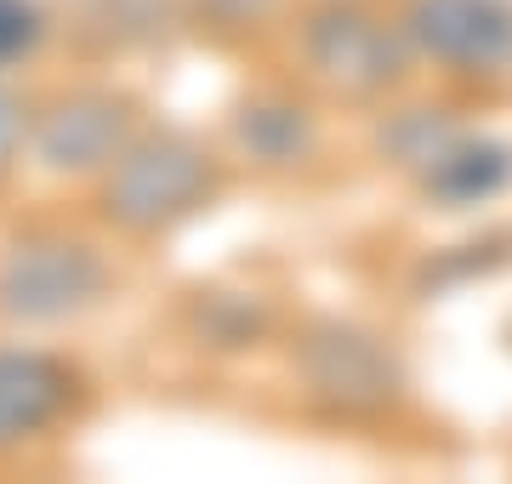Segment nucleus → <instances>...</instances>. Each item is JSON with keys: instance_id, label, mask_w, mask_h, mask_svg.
<instances>
[{"instance_id": "1", "label": "nucleus", "mask_w": 512, "mask_h": 484, "mask_svg": "<svg viewBox=\"0 0 512 484\" xmlns=\"http://www.w3.org/2000/svg\"><path fill=\"white\" fill-rule=\"evenodd\" d=\"M217 194V160L183 131L131 137L103 177V217L126 234H165Z\"/></svg>"}, {"instance_id": "2", "label": "nucleus", "mask_w": 512, "mask_h": 484, "mask_svg": "<svg viewBox=\"0 0 512 484\" xmlns=\"http://www.w3.org/2000/svg\"><path fill=\"white\" fill-rule=\"evenodd\" d=\"M103 285H109V268L92 245L35 234V240H18L0 262V314L23 325H57L86 314L103 297Z\"/></svg>"}, {"instance_id": "3", "label": "nucleus", "mask_w": 512, "mask_h": 484, "mask_svg": "<svg viewBox=\"0 0 512 484\" xmlns=\"http://www.w3.org/2000/svg\"><path fill=\"white\" fill-rule=\"evenodd\" d=\"M308 63L336 92L370 97L404 75V40L353 0H330L308 18Z\"/></svg>"}, {"instance_id": "4", "label": "nucleus", "mask_w": 512, "mask_h": 484, "mask_svg": "<svg viewBox=\"0 0 512 484\" xmlns=\"http://www.w3.org/2000/svg\"><path fill=\"white\" fill-rule=\"evenodd\" d=\"M29 137H35V154L46 171L86 177V171H109L120 160V149L137 137V114L114 92H74L57 97L29 126Z\"/></svg>"}, {"instance_id": "5", "label": "nucleus", "mask_w": 512, "mask_h": 484, "mask_svg": "<svg viewBox=\"0 0 512 484\" xmlns=\"http://www.w3.org/2000/svg\"><path fill=\"white\" fill-rule=\"evenodd\" d=\"M410 40L456 75H507L512 69V6L501 0H416Z\"/></svg>"}, {"instance_id": "6", "label": "nucleus", "mask_w": 512, "mask_h": 484, "mask_svg": "<svg viewBox=\"0 0 512 484\" xmlns=\"http://www.w3.org/2000/svg\"><path fill=\"white\" fill-rule=\"evenodd\" d=\"M302 376H308V388L319 393L325 405H342V410L387 405L393 388H399V371H393V359L382 354V342L365 336V331H348V325H325V331L308 336Z\"/></svg>"}, {"instance_id": "7", "label": "nucleus", "mask_w": 512, "mask_h": 484, "mask_svg": "<svg viewBox=\"0 0 512 484\" xmlns=\"http://www.w3.org/2000/svg\"><path fill=\"white\" fill-rule=\"evenodd\" d=\"M74 376L52 354L35 348H0V450L46 433L69 410Z\"/></svg>"}, {"instance_id": "8", "label": "nucleus", "mask_w": 512, "mask_h": 484, "mask_svg": "<svg viewBox=\"0 0 512 484\" xmlns=\"http://www.w3.org/2000/svg\"><path fill=\"white\" fill-rule=\"evenodd\" d=\"M416 177H421V188L444 205H478V200H490L495 188H507L512 149L507 143H490V137H461L456 131Z\"/></svg>"}, {"instance_id": "9", "label": "nucleus", "mask_w": 512, "mask_h": 484, "mask_svg": "<svg viewBox=\"0 0 512 484\" xmlns=\"http://www.w3.org/2000/svg\"><path fill=\"white\" fill-rule=\"evenodd\" d=\"M239 137H245V149L262 154V160H296V154L308 149V120L302 109H285V103H262V109H245L239 120Z\"/></svg>"}, {"instance_id": "10", "label": "nucleus", "mask_w": 512, "mask_h": 484, "mask_svg": "<svg viewBox=\"0 0 512 484\" xmlns=\"http://www.w3.org/2000/svg\"><path fill=\"white\" fill-rule=\"evenodd\" d=\"M183 6H188V18H194V23L234 35V29H256V23H268L285 0H183Z\"/></svg>"}, {"instance_id": "11", "label": "nucleus", "mask_w": 512, "mask_h": 484, "mask_svg": "<svg viewBox=\"0 0 512 484\" xmlns=\"http://www.w3.org/2000/svg\"><path fill=\"white\" fill-rule=\"evenodd\" d=\"M40 35H46V18L35 0H0V69L35 52Z\"/></svg>"}, {"instance_id": "12", "label": "nucleus", "mask_w": 512, "mask_h": 484, "mask_svg": "<svg viewBox=\"0 0 512 484\" xmlns=\"http://www.w3.org/2000/svg\"><path fill=\"white\" fill-rule=\"evenodd\" d=\"M29 126H35V120H29V109H23V97L0 86V177L12 171L18 149L29 143Z\"/></svg>"}]
</instances>
